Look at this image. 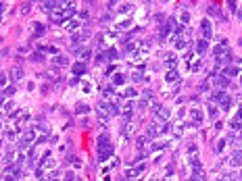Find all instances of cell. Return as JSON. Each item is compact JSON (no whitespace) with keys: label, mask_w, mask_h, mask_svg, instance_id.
<instances>
[{"label":"cell","mask_w":242,"mask_h":181,"mask_svg":"<svg viewBox=\"0 0 242 181\" xmlns=\"http://www.w3.org/2000/svg\"><path fill=\"white\" fill-rule=\"evenodd\" d=\"M111 154H113V144L109 142V136H100L98 137V160L104 162Z\"/></svg>","instance_id":"1"},{"label":"cell","mask_w":242,"mask_h":181,"mask_svg":"<svg viewBox=\"0 0 242 181\" xmlns=\"http://www.w3.org/2000/svg\"><path fill=\"white\" fill-rule=\"evenodd\" d=\"M153 115H155L157 119H161L163 123H165V121L169 119V110H167V108H163V106H159V104H157V106L153 108Z\"/></svg>","instance_id":"2"},{"label":"cell","mask_w":242,"mask_h":181,"mask_svg":"<svg viewBox=\"0 0 242 181\" xmlns=\"http://www.w3.org/2000/svg\"><path fill=\"white\" fill-rule=\"evenodd\" d=\"M148 137H157V136H161L163 133V123L161 125H148Z\"/></svg>","instance_id":"3"},{"label":"cell","mask_w":242,"mask_h":181,"mask_svg":"<svg viewBox=\"0 0 242 181\" xmlns=\"http://www.w3.org/2000/svg\"><path fill=\"white\" fill-rule=\"evenodd\" d=\"M13 177H19V169H17V167H8V169L4 171V181H11Z\"/></svg>","instance_id":"4"},{"label":"cell","mask_w":242,"mask_h":181,"mask_svg":"<svg viewBox=\"0 0 242 181\" xmlns=\"http://www.w3.org/2000/svg\"><path fill=\"white\" fill-rule=\"evenodd\" d=\"M63 27H65V31H75V29L80 27V21H75V19L65 21V23H63Z\"/></svg>","instance_id":"5"},{"label":"cell","mask_w":242,"mask_h":181,"mask_svg":"<svg viewBox=\"0 0 242 181\" xmlns=\"http://www.w3.org/2000/svg\"><path fill=\"white\" fill-rule=\"evenodd\" d=\"M34 36H42L44 31H46V27L42 25V23H32V29H29Z\"/></svg>","instance_id":"6"},{"label":"cell","mask_w":242,"mask_h":181,"mask_svg":"<svg viewBox=\"0 0 242 181\" xmlns=\"http://www.w3.org/2000/svg\"><path fill=\"white\" fill-rule=\"evenodd\" d=\"M201 29H202V36H204V38H211V23H209L207 19L201 23Z\"/></svg>","instance_id":"7"},{"label":"cell","mask_w":242,"mask_h":181,"mask_svg":"<svg viewBox=\"0 0 242 181\" xmlns=\"http://www.w3.org/2000/svg\"><path fill=\"white\" fill-rule=\"evenodd\" d=\"M61 13H63V17L67 19V17H71L73 13H75V4H67L65 8H61Z\"/></svg>","instance_id":"8"},{"label":"cell","mask_w":242,"mask_h":181,"mask_svg":"<svg viewBox=\"0 0 242 181\" xmlns=\"http://www.w3.org/2000/svg\"><path fill=\"white\" fill-rule=\"evenodd\" d=\"M238 75V69L236 67H228L225 71H223V77H228V79H232V77H236Z\"/></svg>","instance_id":"9"},{"label":"cell","mask_w":242,"mask_h":181,"mask_svg":"<svg viewBox=\"0 0 242 181\" xmlns=\"http://www.w3.org/2000/svg\"><path fill=\"white\" fill-rule=\"evenodd\" d=\"M165 81H177V71H173V69H169L167 73H165Z\"/></svg>","instance_id":"10"},{"label":"cell","mask_w":242,"mask_h":181,"mask_svg":"<svg viewBox=\"0 0 242 181\" xmlns=\"http://www.w3.org/2000/svg\"><path fill=\"white\" fill-rule=\"evenodd\" d=\"M73 73H75V75H83V73H86V65H83V63H75V65H73Z\"/></svg>","instance_id":"11"},{"label":"cell","mask_w":242,"mask_h":181,"mask_svg":"<svg viewBox=\"0 0 242 181\" xmlns=\"http://www.w3.org/2000/svg\"><path fill=\"white\" fill-rule=\"evenodd\" d=\"M63 19H65V17H63V13H56V10H52V13H50V21H52V23H61Z\"/></svg>","instance_id":"12"},{"label":"cell","mask_w":242,"mask_h":181,"mask_svg":"<svg viewBox=\"0 0 242 181\" xmlns=\"http://www.w3.org/2000/svg\"><path fill=\"white\" fill-rule=\"evenodd\" d=\"M165 63H167V67H169V69H175V65H177V60H175V56H173V54H167V56H165Z\"/></svg>","instance_id":"13"},{"label":"cell","mask_w":242,"mask_h":181,"mask_svg":"<svg viewBox=\"0 0 242 181\" xmlns=\"http://www.w3.org/2000/svg\"><path fill=\"white\" fill-rule=\"evenodd\" d=\"M129 13H134V4H123L119 8V15H129Z\"/></svg>","instance_id":"14"},{"label":"cell","mask_w":242,"mask_h":181,"mask_svg":"<svg viewBox=\"0 0 242 181\" xmlns=\"http://www.w3.org/2000/svg\"><path fill=\"white\" fill-rule=\"evenodd\" d=\"M192 119L201 123L202 119H204V115H202V110H198V108H194V110H192Z\"/></svg>","instance_id":"15"},{"label":"cell","mask_w":242,"mask_h":181,"mask_svg":"<svg viewBox=\"0 0 242 181\" xmlns=\"http://www.w3.org/2000/svg\"><path fill=\"white\" fill-rule=\"evenodd\" d=\"M230 106H232V98L225 96V98L221 100V108H223V110H230Z\"/></svg>","instance_id":"16"},{"label":"cell","mask_w":242,"mask_h":181,"mask_svg":"<svg viewBox=\"0 0 242 181\" xmlns=\"http://www.w3.org/2000/svg\"><path fill=\"white\" fill-rule=\"evenodd\" d=\"M171 25H173V21H169L167 25H163V27H161V38H165V36L171 31Z\"/></svg>","instance_id":"17"},{"label":"cell","mask_w":242,"mask_h":181,"mask_svg":"<svg viewBox=\"0 0 242 181\" xmlns=\"http://www.w3.org/2000/svg\"><path fill=\"white\" fill-rule=\"evenodd\" d=\"M54 63H56V65H67L69 58H65L63 54H56V56H54Z\"/></svg>","instance_id":"18"},{"label":"cell","mask_w":242,"mask_h":181,"mask_svg":"<svg viewBox=\"0 0 242 181\" xmlns=\"http://www.w3.org/2000/svg\"><path fill=\"white\" fill-rule=\"evenodd\" d=\"M29 144H32V139H27V137L19 139V148H21V150H27V148H29Z\"/></svg>","instance_id":"19"},{"label":"cell","mask_w":242,"mask_h":181,"mask_svg":"<svg viewBox=\"0 0 242 181\" xmlns=\"http://www.w3.org/2000/svg\"><path fill=\"white\" fill-rule=\"evenodd\" d=\"M204 50H207V42H204V40H198V42H196V52L201 54Z\"/></svg>","instance_id":"20"},{"label":"cell","mask_w":242,"mask_h":181,"mask_svg":"<svg viewBox=\"0 0 242 181\" xmlns=\"http://www.w3.org/2000/svg\"><path fill=\"white\" fill-rule=\"evenodd\" d=\"M75 112H77V115H86V112H88V104H77V106H75Z\"/></svg>","instance_id":"21"},{"label":"cell","mask_w":242,"mask_h":181,"mask_svg":"<svg viewBox=\"0 0 242 181\" xmlns=\"http://www.w3.org/2000/svg\"><path fill=\"white\" fill-rule=\"evenodd\" d=\"M240 127H242V119L234 117V119H232V129H240Z\"/></svg>","instance_id":"22"},{"label":"cell","mask_w":242,"mask_h":181,"mask_svg":"<svg viewBox=\"0 0 242 181\" xmlns=\"http://www.w3.org/2000/svg\"><path fill=\"white\" fill-rule=\"evenodd\" d=\"M121 96H125V98H129V96H132V98H134V96H136V90H134V88H127V90L121 92Z\"/></svg>","instance_id":"23"},{"label":"cell","mask_w":242,"mask_h":181,"mask_svg":"<svg viewBox=\"0 0 242 181\" xmlns=\"http://www.w3.org/2000/svg\"><path fill=\"white\" fill-rule=\"evenodd\" d=\"M232 165H236V167H242V154H236V156L232 158Z\"/></svg>","instance_id":"24"},{"label":"cell","mask_w":242,"mask_h":181,"mask_svg":"<svg viewBox=\"0 0 242 181\" xmlns=\"http://www.w3.org/2000/svg\"><path fill=\"white\" fill-rule=\"evenodd\" d=\"M225 96H228V94H223V92H215V94H213V100H217V102H221V100H223Z\"/></svg>","instance_id":"25"},{"label":"cell","mask_w":242,"mask_h":181,"mask_svg":"<svg viewBox=\"0 0 242 181\" xmlns=\"http://www.w3.org/2000/svg\"><path fill=\"white\" fill-rule=\"evenodd\" d=\"M217 112H219V108L211 104V106H209V115H211V119H215V117H217Z\"/></svg>","instance_id":"26"},{"label":"cell","mask_w":242,"mask_h":181,"mask_svg":"<svg viewBox=\"0 0 242 181\" xmlns=\"http://www.w3.org/2000/svg\"><path fill=\"white\" fill-rule=\"evenodd\" d=\"M69 162H71L73 167H81V160L77 158V156H69Z\"/></svg>","instance_id":"27"},{"label":"cell","mask_w":242,"mask_h":181,"mask_svg":"<svg viewBox=\"0 0 242 181\" xmlns=\"http://www.w3.org/2000/svg\"><path fill=\"white\" fill-rule=\"evenodd\" d=\"M113 81H115L117 86H123V83H125V77H123V75H115V77H113Z\"/></svg>","instance_id":"28"},{"label":"cell","mask_w":242,"mask_h":181,"mask_svg":"<svg viewBox=\"0 0 242 181\" xmlns=\"http://www.w3.org/2000/svg\"><path fill=\"white\" fill-rule=\"evenodd\" d=\"M107 58H109V60H115V58H117V50H113V48H111V50L107 52Z\"/></svg>","instance_id":"29"},{"label":"cell","mask_w":242,"mask_h":181,"mask_svg":"<svg viewBox=\"0 0 242 181\" xmlns=\"http://www.w3.org/2000/svg\"><path fill=\"white\" fill-rule=\"evenodd\" d=\"M136 146H138V148L142 150V148L146 146V137H138V139H136Z\"/></svg>","instance_id":"30"},{"label":"cell","mask_w":242,"mask_h":181,"mask_svg":"<svg viewBox=\"0 0 242 181\" xmlns=\"http://www.w3.org/2000/svg\"><path fill=\"white\" fill-rule=\"evenodd\" d=\"M13 94H15V88H4V92H2L4 98H8V96H13Z\"/></svg>","instance_id":"31"},{"label":"cell","mask_w":242,"mask_h":181,"mask_svg":"<svg viewBox=\"0 0 242 181\" xmlns=\"http://www.w3.org/2000/svg\"><path fill=\"white\" fill-rule=\"evenodd\" d=\"M107 60V54H96V65H102Z\"/></svg>","instance_id":"32"},{"label":"cell","mask_w":242,"mask_h":181,"mask_svg":"<svg viewBox=\"0 0 242 181\" xmlns=\"http://www.w3.org/2000/svg\"><path fill=\"white\" fill-rule=\"evenodd\" d=\"M81 88H83V92H86V94H90V92H92V86H90L88 81H81Z\"/></svg>","instance_id":"33"},{"label":"cell","mask_w":242,"mask_h":181,"mask_svg":"<svg viewBox=\"0 0 242 181\" xmlns=\"http://www.w3.org/2000/svg\"><path fill=\"white\" fill-rule=\"evenodd\" d=\"M223 146H225V142H223V139H219V142H217V146H215V152H221V150H223Z\"/></svg>","instance_id":"34"},{"label":"cell","mask_w":242,"mask_h":181,"mask_svg":"<svg viewBox=\"0 0 242 181\" xmlns=\"http://www.w3.org/2000/svg\"><path fill=\"white\" fill-rule=\"evenodd\" d=\"M65 181H77V177L73 173H65Z\"/></svg>","instance_id":"35"},{"label":"cell","mask_w":242,"mask_h":181,"mask_svg":"<svg viewBox=\"0 0 242 181\" xmlns=\"http://www.w3.org/2000/svg\"><path fill=\"white\" fill-rule=\"evenodd\" d=\"M13 77H15V79H21V77H23V71H21V69L13 71Z\"/></svg>","instance_id":"36"},{"label":"cell","mask_w":242,"mask_h":181,"mask_svg":"<svg viewBox=\"0 0 242 181\" xmlns=\"http://www.w3.org/2000/svg\"><path fill=\"white\" fill-rule=\"evenodd\" d=\"M129 25H132V21H123V23H119V25H117V27H119V29H127Z\"/></svg>","instance_id":"37"},{"label":"cell","mask_w":242,"mask_h":181,"mask_svg":"<svg viewBox=\"0 0 242 181\" xmlns=\"http://www.w3.org/2000/svg\"><path fill=\"white\" fill-rule=\"evenodd\" d=\"M225 2H228V6H230L232 10H236V0H225Z\"/></svg>","instance_id":"38"},{"label":"cell","mask_w":242,"mask_h":181,"mask_svg":"<svg viewBox=\"0 0 242 181\" xmlns=\"http://www.w3.org/2000/svg\"><path fill=\"white\" fill-rule=\"evenodd\" d=\"M144 77H142V73H134V81H142Z\"/></svg>","instance_id":"39"},{"label":"cell","mask_w":242,"mask_h":181,"mask_svg":"<svg viewBox=\"0 0 242 181\" xmlns=\"http://www.w3.org/2000/svg\"><path fill=\"white\" fill-rule=\"evenodd\" d=\"M32 60H36V63H40V60H44V58H42V54H34V56H32Z\"/></svg>","instance_id":"40"},{"label":"cell","mask_w":242,"mask_h":181,"mask_svg":"<svg viewBox=\"0 0 242 181\" xmlns=\"http://www.w3.org/2000/svg\"><path fill=\"white\" fill-rule=\"evenodd\" d=\"M188 19H190V15H188V13H182V21L188 23Z\"/></svg>","instance_id":"41"},{"label":"cell","mask_w":242,"mask_h":181,"mask_svg":"<svg viewBox=\"0 0 242 181\" xmlns=\"http://www.w3.org/2000/svg\"><path fill=\"white\" fill-rule=\"evenodd\" d=\"M236 117H238V119H242V106H240V110L236 112Z\"/></svg>","instance_id":"42"}]
</instances>
